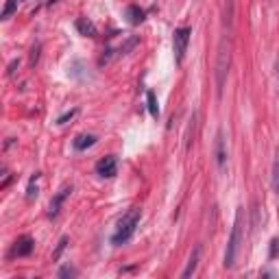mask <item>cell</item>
Returning a JSON list of instances; mask_svg holds the SVG:
<instances>
[{
    "label": "cell",
    "mask_w": 279,
    "mask_h": 279,
    "mask_svg": "<svg viewBox=\"0 0 279 279\" xmlns=\"http://www.w3.org/2000/svg\"><path fill=\"white\" fill-rule=\"evenodd\" d=\"M214 157H216V166L221 172L227 170V146H225V131L218 129L216 142H214Z\"/></svg>",
    "instance_id": "obj_4"
},
{
    "label": "cell",
    "mask_w": 279,
    "mask_h": 279,
    "mask_svg": "<svg viewBox=\"0 0 279 279\" xmlns=\"http://www.w3.org/2000/svg\"><path fill=\"white\" fill-rule=\"evenodd\" d=\"M146 107L153 118H160V105H157V96L153 92H146Z\"/></svg>",
    "instance_id": "obj_13"
},
{
    "label": "cell",
    "mask_w": 279,
    "mask_h": 279,
    "mask_svg": "<svg viewBox=\"0 0 279 279\" xmlns=\"http://www.w3.org/2000/svg\"><path fill=\"white\" fill-rule=\"evenodd\" d=\"M244 212L242 207H238L236 212V221H233V229H231V236H229V242H227V251H225V269H233L236 266V258H238V251H240V244H242V238H244Z\"/></svg>",
    "instance_id": "obj_1"
},
{
    "label": "cell",
    "mask_w": 279,
    "mask_h": 279,
    "mask_svg": "<svg viewBox=\"0 0 279 279\" xmlns=\"http://www.w3.org/2000/svg\"><path fill=\"white\" fill-rule=\"evenodd\" d=\"M70 192H72V185H63V188L53 196L51 205H48V218H57V216H59V210H61L63 201L70 196Z\"/></svg>",
    "instance_id": "obj_8"
},
{
    "label": "cell",
    "mask_w": 279,
    "mask_h": 279,
    "mask_svg": "<svg viewBox=\"0 0 279 279\" xmlns=\"http://www.w3.org/2000/svg\"><path fill=\"white\" fill-rule=\"evenodd\" d=\"M190 35H192V29H190V26H181V29H174V33H172V51H174V61H177V65H181V63H183L185 51H188Z\"/></svg>",
    "instance_id": "obj_3"
},
{
    "label": "cell",
    "mask_w": 279,
    "mask_h": 279,
    "mask_svg": "<svg viewBox=\"0 0 279 279\" xmlns=\"http://www.w3.org/2000/svg\"><path fill=\"white\" fill-rule=\"evenodd\" d=\"M74 275H76V271L70 269V266H63V269L59 271V277H74Z\"/></svg>",
    "instance_id": "obj_19"
},
{
    "label": "cell",
    "mask_w": 279,
    "mask_h": 279,
    "mask_svg": "<svg viewBox=\"0 0 279 279\" xmlns=\"http://www.w3.org/2000/svg\"><path fill=\"white\" fill-rule=\"evenodd\" d=\"M74 113H76V109H72V112H68V113H63V116H59V118H57V124H65L70 118L74 116Z\"/></svg>",
    "instance_id": "obj_18"
},
{
    "label": "cell",
    "mask_w": 279,
    "mask_h": 279,
    "mask_svg": "<svg viewBox=\"0 0 279 279\" xmlns=\"http://www.w3.org/2000/svg\"><path fill=\"white\" fill-rule=\"evenodd\" d=\"M15 11H18V0H7V2H4V9H2V15H0V18H2V20H9L11 15L15 13Z\"/></svg>",
    "instance_id": "obj_15"
},
{
    "label": "cell",
    "mask_w": 279,
    "mask_h": 279,
    "mask_svg": "<svg viewBox=\"0 0 279 279\" xmlns=\"http://www.w3.org/2000/svg\"><path fill=\"white\" fill-rule=\"evenodd\" d=\"M199 255H201V247H196L192 251V255H190V260H188V266H185V271L181 273V277H192L194 275V271H196V264H199Z\"/></svg>",
    "instance_id": "obj_12"
},
{
    "label": "cell",
    "mask_w": 279,
    "mask_h": 279,
    "mask_svg": "<svg viewBox=\"0 0 279 279\" xmlns=\"http://www.w3.org/2000/svg\"><path fill=\"white\" fill-rule=\"evenodd\" d=\"M33 249H35V240L31 236H20L11 247L9 258H26V255L33 253Z\"/></svg>",
    "instance_id": "obj_5"
},
{
    "label": "cell",
    "mask_w": 279,
    "mask_h": 279,
    "mask_svg": "<svg viewBox=\"0 0 279 279\" xmlns=\"http://www.w3.org/2000/svg\"><path fill=\"white\" fill-rule=\"evenodd\" d=\"M94 144H96V135H92V133L76 135L74 142H72V146L76 151H85V149H90V146H94Z\"/></svg>",
    "instance_id": "obj_11"
},
{
    "label": "cell",
    "mask_w": 279,
    "mask_h": 279,
    "mask_svg": "<svg viewBox=\"0 0 279 279\" xmlns=\"http://www.w3.org/2000/svg\"><path fill=\"white\" fill-rule=\"evenodd\" d=\"M140 218H142L140 207H133V210H129L127 214H124V216L118 221L116 233L112 236V244H116V247H120V244L129 242L131 236L135 233V227L140 225Z\"/></svg>",
    "instance_id": "obj_2"
},
{
    "label": "cell",
    "mask_w": 279,
    "mask_h": 279,
    "mask_svg": "<svg viewBox=\"0 0 279 279\" xmlns=\"http://www.w3.org/2000/svg\"><path fill=\"white\" fill-rule=\"evenodd\" d=\"M124 15H127V20H129V24H142L144 22V9H140L138 4H129L127 11H124Z\"/></svg>",
    "instance_id": "obj_9"
},
{
    "label": "cell",
    "mask_w": 279,
    "mask_h": 279,
    "mask_svg": "<svg viewBox=\"0 0 279 279\" xmlns=\"http://www.w3.org/2000/svg\"><path fill=\"white\" fill-rule=\"evenodd\" d=\"M96 174L103 179H112L118 174V160L113 155H107L96 162Z\"/></svg>",
    "instance_id": "obj_7"
},
{
    "label": "cell",
    "mask_w": 279,
    "mask_h": 279,
    "mask_svg": "<svg viewBox=\"0 0 279 279\" xmlns=\"http://www.w3.org/2000/svg\"><path fill=\"white\" fill-rule=\"evenodd\" d=\"M227 68H229V51L221 48V55H218V63H216V87H218V98L223 96V85H225V79H227Z\"/></svg>",
    "instance_id": "obj_6"
},
{
    "label": "cell",
    "mask_w": 279,
    "mask_h": 279,
    "mask_svg": "<svg viewBox=\"0 0 279 279\" xmlns=\"http://www.w3.org/2000/svg\"><path fill=\"white\" fill-rule=\"evenodd\" d=\"M74 24H76V31H79L81 35H85V37H96V35H98L96 26L92 24V22L87 20V18H79V20L74 22Z\"/></svg>",
    "instance_id": "obj_10"
},
{
    "label": "cell",
    "mask_w": 279,
    "mask_h": 279,
    "mask_svg": "<svg viewBox=\"0 0 279 279\" xmlns=\"http://www.w3.org/2000/svg\"><path fill=\"white\" fill-rule=\"evenodd\" d=\"M53 2H57V0H48V4H53Z\"/></svg>",
    "instance_id": "obj_21"
},
{
    "label": "cell",
    "mask_w": 279,
    "mask_h": 279,
    "mask_svg": "<svg viewBox=\"0 0 279 279\" xmlns=\"http://www.w3.org/2000/svg\"><path fill=\"white\" fill-rule=\"evenodd\" d=\"M18 65H20V61H18V59H13V61L9 63V70H7V74H13V72H15V68H18Z\"/></svg>",
    "instance_id": "obj_20"
},
{
    "label": "cell",
    "mask_w": 279,
    "mask_h": 279,
    "mask_svg": "<svg viewBox=\"0 0 279 279\" xmlns=\"http://www.w3.org/2000/svg\"><path fill=\"white\" fill-rule=\"evenodd\" d=\"M273 185H275V192L279 194V153L275 155V164H273Z\"/></svg>",
    "instance_id": "obj_16"
},
{
    "label": "cell",
    "mask_w": 279,
    "mask_h": 279,
    "mask_svg": "<svg viewBox=\"0 0 279 279\" xmlns=\"http://www.w3.org/2000/svg\"><path fill=\"white\" fill-rule=\"evenodd\" d=\"M40 177H42L40 172H35V174H33V177H31L29 188H26V199H29V201H33V199H35V196H37V192H40V190H37V179H40Z\"/></svg>",
    "instance_id": "obj_14"
},
{
    "label": "cell",
    "mask_w": 279,
    "mask_h": 279,
    "mask_svg": "<svg viewBox=\"0 0 279 279\" xmlns=\"http://www.w3.org/2000/svg\"><path fill=\"white\" fill-rule=\"evenodd\" d=\"M65 244H68V238H61L59 240V244H57V249H55V253H53V260L57 262L59 258H61V253H63V249H65Z\"/></svg>",
    "instance_id": "obj_17"
}]
</instances>
